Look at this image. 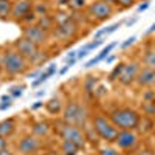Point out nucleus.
<instances>
[{"instance_id": "6e6552de", "label": "nucleus", "mask_w": 155, "mask_h": 155, "mask_svg": "<svg viewBox=\"0 0 155 155\" xmlns=\"http://www.w3.org/2000/svg\"><path fill=\"white\" fill-rule=\"evenodd\" d=\"M23 37H27L28 41H31L37 47L47 42V33L41 27H37V25H30L28 28H25L23 30Z\"/></svg>"}, {"instance_id": "f704fd0d", "label": "nucleus", "mask_w": 155, "mask_h": 155, "mask_svg": "<svg viewBox=\"0 0 155 155\" xmlns=\"http://www.w3.org/2000/svg\"><path fill=\"white\" fill-rule=\"evenodd\" d=\"M116 2H118L120 5H123V6H132L134 3H135V0H116Z\"/></svg>"}, {"instance_id": "39448f33", "label": "nucleus", "mask_w": 155, "mask_h": 155, "mask_svg": "<svg viewBox=\"0 0 155 155\" xmlns=\"http://www.w3.org/2000/svg\"><path fill=\"white\" fill-rule=\"evenodd\" d=\"M16 47H17V51L27 61L37 62L39 59L42 58V54L39 53V47L36 44H33L31 41H28L27 37H20L19 41L16 42Z\"/></svg>"}, {"instance_id": "c9c22d12", "label": "nucleus", "mask_w": 155, "mask_h": 155, "mask_svg": "<svg viewBox=\"0 0 155 155\" xmlns=\"http://www.w3.org/2000/svg\"><path fill=\"white\" fill-rule=\"evenodd\" d=\"M88 54V51L85 50V48H82V50H79L78 51V54H76V59H82V58H85Z\"/></svg>"}, {"instance_id": "ea45409f", "label": "nucleus", "mask_w": 155, "mask_h": 155, "mask_svg": "<svg viewBox=\"0 0 155 155\" xmlns=\"http://www.w3.org/2000/svg\"><path fill=\"white\" fill-rule=\"evenodd\" d=\"M147 8H149V2H144L143 5H140V6H138V11L141 12V11H144V9H147Z\"/></svg>"}, {"instance_id": "2f4dec72", "label": "nucleus", "mask_w": 155, "mask_h": 155, "mask_svg": "<svg viewBox=\"0 0 155 155\" xmlns=\"http://www.w3.org/2000/svg\"><path fill=\"white\" fill-rule=\"evenodd\" d=\"M11 95L14 98L22 96V87H11Z\"/></svg>"}, {"instance_id": "a19ab883", "label": "nucleus", "mask_w": 155, "mask_h": 155, "mask_svg": "<svg viewBox=\"0 0 155 155\" xmlns=\"http://www.w3.org/2000/svg\"><path fill=\"white\" fill-rule=\"evenodd\" d=\"M44 106V102H41V101H37V102H34V104L31 106V109L33 110H36V109H39V107H42Z\"/></svg>"}, {"instance_id": "b1692460", "label": "nucleus", "mask_w": 155, "mask_h": 155, "mask_svg": "<svg viewBox=\"0 0 155 155\" xmlns=\"http://www.w3.org/2000/svg\"><path fill=\"white\" fill-rule=\"evenodd\" d=\"M123 68H124V64H118V65H116V67L113 68V71L109 74V79H110V81H115L116 78H120V74H121Z\"/></svg>"}, {"instance_id": "393cba45", "label": "nucleus", "mask_w": 155, "mask_h": 155, "mask_svg": "<svg viewBox=\"0 0 155 155\" xmlns=\"http://www.w3.org/2000/svg\"><path fill=\"white\" fill-rule=\"evenodd\" d=\"M143 110L147 115H155V99L153 101H146V104L143 106Z\"/></svg>"}, {"instance_id": "0eeeda50", "label": "nucleus", "mask_w": 155, "mask_h": 155, "mask_svg": "<svg viewBox=\"0 0 155 155\" xmlns=\"http://www.w3.org/2000/svg\"><path fill=\"white\" fill-rule=\"evenodd\" d=\"M112 5L106 3V2H101V0H98V2L92 3L88 6V12L92 14L95 19L98 20H104V19H109L110 14H112Z\"/></svg>"}, {"instance_id": "4468645a", "label": "nucleus", "mask_w": 155, "mask_h": 155, "mask_svg": "<svg viewBox=\"0 0 155 155\" xmlns=\"http://www.w3.org/2000/svg\"><path fill=\"white\" fill-rule=\"evenodd\" d=\"M137 81H138L140 85H143V87L153 84V82H155V70H152V68H149V67L143 68L141 71H138Z\"/></svg>"}, {"instance_id": "de8ad7c7", "label": "nucleus", "mask_w": 155, "mask_h": 155, "mask_svg": "<svg viewBox=\"0 0 155 155\" xmlns=\"http://www.w3.org/2000/svg\"><path fill=\"white\" fill-rule=\"evenodd\" d=\"M137 20H138V17H134L132 20H127V25H129V27H130V25H134V23H135Z\"/></svg>"}, {"instance_id": "f03ea898", "label": "nucleus", "mask_w": 155, "mask_h": 155, "mask_svg": "<svg viewBox=\"0 0 155 155\" xmlns=\"http://www.w3.org/2000/svg\"><path fill=\"white\" fill-rule=\"evenodd\" d=\"M3 68L9 74H19L23 73L27 68V59H25L19 51H6L3 54Z\"/></svg>"}, {"instance_id": "ddd939ff", "label": "nucleus", "mask_w": 155, "mask_h": 155, "mask_svg": "<svg viewBox=\"0 0 155 155\" xmlns=\"http://www.w3.org/2000/svg\"><path fill=\"white\" fill-rule=\"evenodd\" d=\"M31 8H33V2L31 0H20V2H17L14 6H12V16H14V19H23L27 14H30L31 12Z\"/></svg>"}, {"instance_id": "49530a36", "label": "nucleus", "mask_w": 155, "mask_h": 155, "mask_svg": "<svg viewBox=\"0 0 155 155\" xmlns=\"http://www.w3.org/2000/svg\"><path fill=\"white\" fill-rule=\"evenodd\" d=\"M8 107H11V102H3V104L0 106V109H8Z\"/></svg>"}, {"instance_id": "bb28decb", "label": "nucleus", "mask_w": 155, "mask_h": 155, "mask_svg": "<svg viewBox=\"0 0 155 155\" xmlns=\"http://www.w3.org/2000/svg\"><path fill=\"white\" fill-rule=\"evenodd\" d=\"M68 5L74 9H81L85 6V0H68Z\"/></svg>"}, {"instance_id": "a211bd4d", "label": "nucleus", "mask_w": 155, "mask_h": 155, "mask_svg": "<svg viewBox=\"0 0 155 155\" xmlns=\"http://www.w3.org/2000/svg\"><path fill=\"white\" fill-rule=\"evenodd\" d=\"M9 14H12L11 0H0V19H6Z\"/></svg>"}, {"instance_id": "864d4df0", "label": "nucleus", "mask_w": 155, "mask_h": 155, "mask_svg": "<svg viewBox=\"0 0 155 155\" xmlns=\"http://www.w3.org/2000/svg\"><path fill=\"white\" fill-rule=\"evenodd\" d=\"M39 74H41L39 71H34V73H31V74H30V78H36V76H39Z\"/></svg>"}, {"instance_id": "8fccbe9b", "label": "nucleus", "mask_w": 155, "mask_h": 155, "mask_svg": "<svg viewBox=\"0 0 155 155\" xmlns=\"http://www.w3.org/2000/svg\"><path fill=\"white\" fill-rule=\"evenodd\" d=\"M150 98L155 99V93H146V99H150Z\"/></svg>"}, {"instance_id": "4be33fe9", "label": "nucleus", "mask_w": 155, "mask_h": 155, "mask_svg": "<svg viewBox=\"0 0 155 155\" xmlns=\"http://www.w3.org/2000/svg\"><path fill=\"white\" fill-rule=\"evenodd\" d=\"M37 27H41L44 31H47V30H50L51 27H53V19L48 17V16H42L41 19H39V25H37Z\"/></svg>"}, {"instance_id": "f3484780", "label": "nucleus", "mask_w": 155, "mask_h": 155, "mask_svg": "<svg viewBox=\"0 0 155 155\" xmlns=\"http://www.w3.org/2000/svg\"><path fill=\"white\" fill-rule=\"evenodd\" d=\"M61 149H62L64 155H76L78 150H79V146L74 144V143H71V141H68V140H64Z\"/></svg>"}, {"instance_id": "2eb2a0df", "label": "nucleus", "mask_w": 155, "mask_h": 155, "mask_svg": "<svg viewBox=\"0 0 155 155\" xmlns=\"http://www.w3.org/2000/svg\"><path fill=\"white\" fill-rule=\"evenodd\" d=\"M115 47H116V42H113V44H109V45H107V47H106L104 50H102V51H101V53H99V54H98L96 58L90 59V61H88V62L85 64V68H90V67L96 65V64H98V62H101L102 59H107L109 53H110V51H112V50H113Z\"/></svg>"}, {"instance_id": "79ce46f5", "label": "nucleus", "mask_w": 155, "mask_h": 155, "mask_svg": "<svg viewBox=\"0 0 155 155\" xmlns=\"http://www.w3.org/2000/svg\"><path fill=\"white\" fill-rule=\"evenodd\" d=\"M0 155H12V152L9 149H2L0 150Z\"/></svg>"}, {"instance_id": "6ab92c4d", "label": "nucleus", "mask_w": 155, "mask_h": 155, "mask_svg": "<svg viewBox=\"0 0 155 155\" xmlns=\"http://www.w3.org/2000/svg\"><path fill=\"white\" fill-rule=\"evenodd\" d=\"M45 107H47V110L50 112V113H53V115H56V113H59L61 112V109H62V104H61V101L58 99V98H53V99H50L47 104H45Z\"/></svg>"}, {"instance_id": "a878e982", "label": "nucleus", "mask_w": 155, "mask_h": 155, "mask_svg": "<svg viewBox=\"0 0 155 155\" xmlns=\"http://www.w3.org/2000/svg\"><path fill=\"white\" fill-rule=\"evenodd\" d=\"M48 78H50V76H48L45 71H44V73H41V74H39V78H37V79H34V81H33V87H37V85L44 84V82L48 79Z\"/></svg>"}, {"instance_id": "20e7f679", "label": "nucleus", "mask_w": 155, "mask_h": 155, "mask_svg": "<svg viewBox=\"0 0 155 155\" xmlns=\"http://www.w3.org/2000/svg\"><path fill=\"white\" fill-rule=\"evenodd\" d=\"M93 129H95V132L98 134V137L102 138V140H106V141H115L116 135H118V130H116V127L113 126V123L106 120L104 116H101V115L95 116Z\"/></svg>"}, {"instance_id": "9d476101", "label": "nucleus", "mask_w": 155, "mask_h": 155, "mask_svg": "<svg viewBox=\"0 0 155 155\" xmlns=\"http://www.w3.org/2000/svg\"><path fill=\"white\" fill-rule=\"evenodd\" d=\"M39 147H41V141H39L36 137H23L20 140L19 143V150L23 153V155H33L34 152L39 150Z\"/></svg>"}, {"instance_id": "58836bf2", "label": "nucleus", "mask_w": 155, "mask_h": 155, "mask_svg": "<svg viewBox=\"0 0 155 155\" xmlns=\"http://www.w3.org/2000/svg\"><path fill=\"white\" fill-rule=\"evenodd\" d=\"M2 149H6V138L0 135V150Z\"/></svg>"}, {"instance_id": "423d86ee", "label": "nucleus", "mask_w": 155, "mask_h": 155, "mask_svg": "<svg viewBox=\"0 0 155 155\" xmlns=\"http://www.w3.org/2000/svg\"><path fill=\"white\" fill-rule=\"evenodd\" d=\"M61 135L64 140H68L71 143L78 144L79 147H84L85 144V135L78 129V126H73V124H67L61 129Z\"/></svg>"}, {"instance_id": "7ed1b4c3", "label": "nucleus", "mask_w": 155, "mask_h": 155, "mask_svg": "<svg viewBox=\"0 0 155 155\" xmlns=\"http://www.w3.org/2000/svg\"><path fill=\"white\" fill-rule=\"evenodd\" d=\"M64 121H67L68 124H73V126H84L87 121L85 107L74 101L68 102L65 110H64Z\"/></svg>"}, {"instance_id": "f8f14e48", "label": "nucleus", "mask_w": 155, "mask_h": 155, "mask_svg": "<svg viewBox=\"0 0 155 155\" xmlns=\"http://www.w3.org/2000/svg\"><path fill=\"white\" fill-rule=\"evenodd\" d=\"M56 33L61 36V37H73L76 33H78V25L70 20V19H65L64 22H61L56 28Z\"/></svg>"}, {"instance_id": "09e8293b", "label": "nucleus", "mask_w": 155, "mask_h": 155, "mask_svg": "<svg viewBox=\"0 0 155 155\" xmlns=\"http://www.w3.org/2000/svg\"><path fill=\"white\" fill-rule=\"evenodd\" d=\"M44 95H45V90H39V92L36 93V96H37V98H39V96H44Z\"/></svg>"}, {"instance_id": "f257e3e1", "label": "nucleus", "mask_w": 155, "mask_h": 155, "mask_svg": "<svg viewBox=\"0 0 155 155\" xmlns=\"http://www.w3.org/2000/svg\"><path fill=\"white\" fill-rule=\"evenodd\" d=\"M110 121L115 127L123 130H132L140 124V115L132 109H118L110 113Z\"/></svg>"}, {"instance_id": "1a4fd4ad", "label": "nucleus", "mask_w": 155, "mask_h": 155, "mask_svg": "<svg viewBox=\"0 0 155 155\" xmlns=\"http://www.w3.org/2000/svg\"><path fill=\"white\" fill-rule=\"evenodd\" d=\"M138 71H140V67H138V64L137 62H130V64H124V68L120 74V82L123 85H129L134 79H137V76H138Z\"/></svg>"}, {"instance_id": "3c124183", "label": "nucleus", "mask_w": 155, "mask_h": 155, "mask_svg": "<svg viewBox=\"0 0 155 155\" xmlns=\"http://www.w3.org/2000/svg\"><path fill=\"white\" fill-rule=\"evenodd\" d=\"M2 101H3V102H11V98H9V96H6V95H5V96H3V98H2Z\"/></svg>"}, {"instance_id": "7c9ffc66", "label": "nucleus", "mask_w": 155, "mask_h": 155, "mask_svg": "<svg viewBox=\"0 0 155 155\" xmlns=\"http://www.w3.org/2000/svg\"><path fill=\"white\" fill-rule=\"evenodd\" d=\"M137 41V37L135 36H130L129 39H126V42H123L121 44V48H127V47H130V45H134V42Z\"/></svg>"}, {"instance_id": "4c0bfd02", "label": "nucleus", "mask_w": 155, "mask_h": 155, "mask_svg": "<svg viewBox=\"0 0 155 155\" xmlns=\"http://www.w3.org/2000/svg\"><path fill=\"white\" fill-rule=\"evenodd\" d=\"M36 11H39V12H44V16H47V11H48V8H47L45 5H37V6H36Z\"/></svg>"}, {"instance_id": "5fc2aeb1", "label": "nucleus", "mask_w": 155, "mask_h": 155, "mask_svg": "<svg viewBox=\"0 0 155 155\" xmlns=\"http://www.w3.org/2000/svg\"><path fill=\"white\" fill-rule=\"evenodd\" d=\"M115 61V56H110V58H107V64H110V62H113Z\"/></svg>"}, {"instance_id": "dca6fc26", "label": "nucleus", "mask_w": 155, "mask_h": 155, "mask_svg": "<svg viewBox=\"0 0 155 155\" xmlns=\"http://www.w3.org/2000/svg\"><path fill=\"white\" fill-rule=\"evenodd\" d=\"M16 130V123H14V120H5V121H2L0 123V135L2 137H9L12 132Z\"/></svg>"}, {"instance_id": "a18cd8bd", "label": "nucleus", "mask_w": 155, "mask_h": 155, "mask_svg": "<svg viewBox=\"0 0 155 155\" xmlns=\"http://www.w3.org/2000/svg\"><path fill=\"white\" fill-rule=\"evenodd\" d=\"M153 31H155V23H152V25H150V28H149L144 34H150V33H153Z\"/></svg>"}, {"instance_id": "cd10ccee", "label": "nucleus", "mask_w": 155, "mask_h": 155, "mask_svg": "<svg viewBox=\"0 0 155 155\" xmlns=\"http://www.w3.org/2000/svg\"><path fill=\"white\" fill-rule=\"evenodd\" d=\"M102 42H104V41H102V39H95V41L93 42H90V44H87L84 48L87 50V51H90V50H95V48H98L99 45H102Z\"/></svg>"}, {"instance_id": "e433bc0d", "label": "nucleus", "mask_w": 155, "mask_h": 155, "mask_svg": "<svg viewBox=\"0 0 155 155\" xmlns=\"http://www.w3.org/2000/svg\"><path fill=\"white\" fill-rule=\"evenodd\" d=\"M76 54H78V51H68V54L65 56V61L68 62V61H71V59H76Z\"/></svg>"}, {"instance_id": "72a5a7b5", "label": "nucleus", "mask_w": 155, "mask_h": 155, "mask_svg": "<svg viewBox=\"0 0 155 155\" xmlns=\"http://www.w3.org/2000/svg\"><path fill=\"white\" fill-rule=\"evenodd\" d=\"M56 70H58V65H56V64H50V67L45 70V73H47L48 76H51V74L56 73Z\"/></svg>"}, {"instance_id": "6e6d98bb", "label": "nucleus", "mask_w": 155, "mask_h": 155, "mask_svg": "<svg viewBox=\"0 0 155 155\" xmlns=\"http://www.w3.org/2000/svg\"><path fill=\"white\" fill-rule=\"evenodd\" d=\"M48 155H59V153H58V152H50Z\"/></svg>"}, {"instance_id": "603ef678", "label": "nucleus", "mask_w": 155, "mask_h": 155, "mask_svg": "<svg viewBox=\"0 0 155 155\" xmlns=\"http://www.w3.org/2000/svg\"><path fill=\"white\" fill-rule=\"evenodd\" d=\"M138 155H152V153H150L149 150H143V152H140Z\"/></svg>"}, {"instance_id": "c756f323", "label": "nucleus", "mask_w": 155, "mask_h": 155, "mask_svg": "<svg viewBox=\"0 0 155 155\" xmlns=\"http://www.w3.org/2000/svg\"><path fill=\"white\" fill-rule=\"evenodd\" d=\"M121 22H118V23H113V25H110V27L109 28H106V34H112L113 31H116V30H118V28H121Z\"/></svg>"}, {"instance_id": "412c9836", "label": "nucleus", "mask_w": 155, "mask_h": 155, "mask_svg": "<svg viewBox=\"0 0 155 155\" xmlns=\"http://www.w3.org/2000/svg\"><path fill=\"white\" fill-rule=\"evenodd\" d=\"M96 84H98V79H96V78H93V76H87V79H85V82H84V90H85V93H92V92H95Z\"/></svg>"}, {"instance_id": "c03bdc74", "label": "nucleus", "mask_w": 155, "mask_h": 155, "mask_svg": "<svg viewBox=\"0 0 155 155\" xmlns=\"http://www.w3.org/2000/svg\"><path fill=\"white\" fill-rule=\"evenodd\" d=\"M101 2H106V3H109V5H118V2H116V0H101Z\"/></svg>"}, {"instance_id": "9b49d317", "label": "nucleus", "mask_w": 155, "mask_h": 155, "mask_svg": "<svg viewBox=\"0 0 155 155\" xmlns=\"http://www.w3.org/2000/svg\"><path fill=\"white\" fill-rule=\"evenodd\" d=\"M116 144H118V147L121 149H130L137 144V135L130 130H123V132H118V135H116Z\"/></svg>"}, {"instance_id": "473e14b6", "label": "nucleus", "mask_w": 155, "mask_h": 155, "mask_svg": "<svg viewBox=\"0 0 155 155\" xmlns=\"http://www.w3.org/2000/svg\"><path fill=\"white\" fill-rule=\"evenodd\" d=\"M37 17H36V14H34V12H30V14H27V16H25L22 20L23 22H27V23H31V22H34Z\"/></svg>"}, {"instance_id": "5701e85b", "label": "nucleus", "mask_w": 155, "mask_h": 155, "mask_svg": "<svg viewBox=\"0 0 155 155\" xmlns=\"http://www.w3.org/2000/svg\"><path fill=\"white\" fill-rule=\"evenodd\" d=\"M144 64L149 68L155 70V51H149V53L144 56Z\"/></svg>"}, {"instance_id": "c85d7f7f", "label": "nucleus", "mask_w": 155, "mask_h": 155, "mask_svg": "<svg viewBox=\"0 0 155 155\" xmlns=\"http://www.w3.org/2000/svg\"><path fill=\"white\" fill-rule=\"evenodd\" d=\"M99 155H121L116 149H112V147H104L99 150Z\"/></svg>"}, {"instance_id": "37998d69", "label": "nucleus", "mask_w": 155, "mask_h": 155, "mask_svg": "<svg viewBox=\"0 0 155 155\" xmlns=\"http://www.w3.org/2000/svg\"><path fill=\"white\" fill-rule=\"evenodd\" d=\"M98 90H99V92H96L98 96H101V95H104V93H106V88H104V87H99Z\"/></svg>"}, {"instance_id": "aec40b11", "label": "nucleus", "mask_w": 155, "mask_h": 155, "mask_svg": "<svg viewBox=\"0 0 155 155\" xmlns=\"http://www.w3.org/2000/svg\"><path fill=\"white\" fill-rule=\"evenodd\" d=\"M48 124L47 123H36L34 126H33V132H34V135H39V137H42V135H47L48 134Z\"/></svg>"}]
</instances>
